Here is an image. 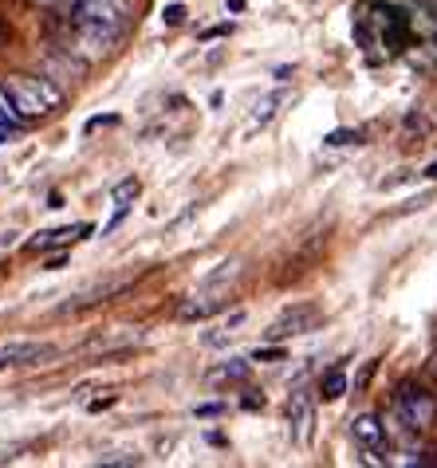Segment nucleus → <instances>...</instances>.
I'll return each instance as SVG.
<instances>
[{"mask_svg": "<svg viewBox=\"0 0 437 468\" xmlns=\"http://www.w3.org/2000/svg\"><path fill=\"white\" fill-rule=\"evenodd\" d=\"M0 95L12 102V111H16L20 119H40V114L56 111L63 102V90L40 80V75H8V80L0 83Z\"/></svg>", "mask_w": 437, "mask_h": 468, "instance_id": "1", "label": "nucleus"}, {"mask_svg": "<svg viewBox=\"0 0 437 468\" xmlns=\"http://www.w3.org/2000/svg\"><path fill=\"white\" fill-rule=\"evenodd\" d=\"M394 410H398V418H402L406 429H430L433 425V413H437V401L426 394V389L402 386L394 394Z\"/></svg>", "mask_w": 437, "mask_h": 468, "instance_id": "2", "label": "nucleus"}, {"mask_svg": "<svg viewBox=\"0 0 437 468\" xmlns=\"http://www.w3.org/2000/svg\"><path fill=\"white\" fill-rule=\"evenodd\" d=\"M319 319H324V311H319L315 303H295V307H288L284 315H280L272 327L264 331V339L268 343H280V339H292V335H307Z\"/></svg>", "mask_w": 437, "mask_h": 468, "instance_id": "3", "label": "nucleus"}, {"mask_svg": "<svg viewBox=\"0 0 437 468\" xmlns=\"http://www.w3.org/2000/svg\"><path fill=\"white\" fill-rule=\"evenodd\" d=\"M40 358H51L48 343H8V346H0V370L24 367V362H40Z\"/></svg>", "mask_w": 437, "mask_h": 468, "instance_id": "4", "label": "nucleus"}, {"mask_svg": "<svg viewBox=\"0 0 437 468\" xmlns=\"http://www.w3.org/2000/svg\"><path fill=\"white\" fill-rule=\"evenodd\" d=\"M406 40H410V16L402 8H382V44L390 51H402Z\"/></svg>", "mask_w": 437, "mask_h": 468, "instance_id": "5", "label": "nucleus"}, {"mask_svg": "<svg viewBox=\"0 0 437 468\" xmlns=\"http://www.w3.org/2000/svg\"><path fill=\"white\" fill-rule=\"evenodd\" d=\"M288 421L295 429V441H312V398L304 389H295L288 398Z\"/></svg>", "mask_w": 437, "mask_h": 468, "instance_id": "6", "label": "nucleus"}, {"mask_svg": "<svg viewBox=\"0 0 437 468\" xmlns=\"http://www.w3.org/2000/svg\"><path fill=\"white\" fill-rule=\"evenodd\" d=\"M95 225H68V229H48V232H36V237L28 240V252H44L51 249V244H68V240H80V237H91Z\"/></svg>", "mask_w": 437, "mask_h": 468, "instance_id": "7", "label": "nucleus"}, {"mask_svg": "<svg viewBox=\"0 0 437 468\" xmlns=\"http://www.w3.org/2000/svg\"><path fill=\"white\" fill-rule=\"evenodd\" d=\"M351 433L363 441V445H370V449H378V445H387V429L378 425V418L375 413H358V418L351 421Z\"/></svg>", "mask_w": 437, "mask_h": 468, "instance_id": "8", "label": "nucleus"}, {"mask_svg": "<svg viewBox=\"0 0 437 468\" xmlns=\"http://www.w3.org/2000/svg\"><path fill=\"white\" fill-rule=\"evenodd\" d=\"M319 394H324V401H339L346 394V374H343V367L324 374V382H319Z\"/></svg>", "mask_w": 437, "mask_h": 468, "instance_id": "9", "label": "nucleus"}, {"mask_svg": "<svg viewBox=\"0 0 437 468\" xmlns=\"http://www.w3.org/2000/svg\"><path fill=\"white\" fill-rule=\"evenodd\" d=\"M249 362H252V358H249ZM249 362H244V358H229L225 367H217V370L209 374V378H213V382H244V378H249Z\"/></svg>", "mask_w": 437, "mask_h": 468, "instance_id": "10", "label": "nucleus"}, {"mask_svg": "<svg viewBox=\"0 0 437 468\" xmlns=\"http://www.w3.org/2000/svg\"><path fill=\"white\" fill-rule=\"evenodd\" d=\"M138 189H143V186H138V177H123L119 186L111 189V201H114V205H131V201L138 197Z\"/></svg>", "mask_w": 437, "mask_h": 468, "instance_id": "11", "label": "nucleus"}, {"mask_svg": "<svg viewBox=\"0 0 437 468\" xmlns=\"http://www.w3.org/2000/svg\"><path fill=\"white\" fill-rule=\"evenodd\" d=\"M358 142H363V134L343 126V130H331V134L324 138V146H336V150H339V146H358Z\"/></svg>", "mask_w": 437, "mask_h": 468, "instance_id": "12", "label": "nucleus"}, {"mask_svg": "<svg viewBox=\"0 0 437 468\" xmlns=\"http://www.w3.org/2000/svg\"><path fill=\"white\" fill-rule=\"evenodd\" d=\"M217 311V299H201V303H186L182 307V323H194V319H205Z\"/></svg>", "mask_w": 437, "mask_h": 468, "instance_id": "13", "label": "nucleus"}, {"mask_svg": "<svg viewBox=\"0 0 437 468\" xmlns=\"http://www.w3.org/2000/svg\"><path fill=\"white\" fill-rule=\"evenodd\" d=\"M252 362H284V346H261V350H252Z\"/></svg>", "mask_w": 437, "mask_h": 468, "instance_id": "14", "label": "nucleus"}, {"mask_svg": "<svg viewBox=\"0 0 437 468\" xmlns=\"http://www.w3.org/2000/svg\"><path fill=\"white\" fill-rule=\"evenodd\" d=\"M99 464H102V468H134L138 457H131V452H114V457H102Z\"/></svg>", "mask_w": 437, "mask_h": 468, "instance_id": "15", "label": "nucleus"}, {"mask_svg": "<svg viewBox=\"0 0 437 468\" xmlns=\"http://www.w3.org/2000/svg\"><path fill=\"white\" fill-rule=\"evenodd\" d=\"M162 20H165V24H170V28H177V24H182V20H186V5H170V8H165V12H162Z\"/></svg>", "mask_w": 437, "mask_h": 468, "instance_id": "16", "label": "nucleus"}, {"mask_svg": "<svg viewBox=\"0 0 437 468\" xmlns=\"http://www.w3.org/2000/svg\"><path fill=\"white\" fill-rule=\"evenodd\" d=\"M32 5H40V8H51V12H56V16H63V12H68V8L75 5V0H32Z\"/></svg>", "mask_w": 437, "mask_h": 468, "instance_id": "17", "label": "nucleus"}, {"mask_svg": "<svg viewBox=\"0 0 437 468\" xmlns=\"http://www.w3.org/2000/svg\"><path fill=\"white\" fill-rule=\"evenodd\" d=\"M229 32H233V24H217V28H205L201 32V40L209 44V40H221V36H229Z\"/></svg>", "mask_w": 437, "mask_h": 468, "instance_id": "18", "label": "nucleus"}, {"mask_svg": "<svg viewBox=\"0 0 437 468\" xmlns=\"http://www.w3.org/2000/svg\"><path fill=\"white\" fill-rule=\"evenodd\" d=\"M240 406L249 410V413H252V410H264V394H244V401H240Z\"/></svg>", "mask_w": 437, "mask_h": 468, "instance_id": "19", "label": "nucleus"}, {"mask_svg": "<svg viewBox=\"0 0 437 468\" xmlns=\"http://www.w3.org/2000/svg\"><path fill=\"white\" fill-rule=\"evenodd\" d=\"M217 413H225L221 401H213V406H197V418H217Z\"/></svg>", "mask_w": 437, "mask_h": 468, "instance_id": "20", "label": "nucleus"}, {"mask_svg": "<svg viewBox=\"0 0 437 468\" xmlns=\"http://www.w3.org/2000/svg\"><path fill=\"white\" fill-rule=\"evenodd\" d=\"M114 401H119V398H114V394H107V398H95V401H91V406H87V410H91V413H99V410L114 406Z\"/></svg>", "mask_w": 437, "mask_h": 468, "instance_id": "21", "label": "nucleus"}, {"mask_svg": "<svg viewBox=\"0 0 437 468\" xmlns=\"http://www.w3.org/2000/svg\"><path fill=\"white\" fill-rule=\"evenodd\" d=\"M370 374H375V362H367V367H363V374H358V382H355V386H358V389H363V386L370 382Z\"/></svg>", "mask_w": 437, "mask_h": 468, "instance_id": "22", "label": "nucleus"}, {"mask_svg": "<svg viewBox=\"0 0 437 468\" xmlns=\"http://www.w3.org/2000/svg\"><path fill=\"white\" fill-rule=\"evenodd\" d=\"M240 323H244V311H233V315H229V323H225V331H229V327H240Z\"/></svg>", "mask_w": 437, "mask_h": 468, "instance_id": "23", "label": "nucleus"}, {"mask_svg": "<svg viewBox=\"0 0 437 468\" xmlns=\"http://www.w3.org/2000/svg\"><path fill=\"white\" fill-rule=\"evenodd\" d=\"M426 177H430V181H437V162H430V165H426Z\"/></svg>", "mask_w": 437, "mask_h": 468, "instance_id": "24", "label": "nucleus"}, {"mask_svg": "<svg viewBox=\"0 0 437 468\" xmlns=\"http://www.w3.org/2000/svg\"><path fill=\"white\" fill-rule=\"evenodd\" d=\"M5 40H8V24L0 20V44H5Z\"/></svg>", "mask_w": 437, "mask_h": 468, "instance_id": "25", "label": "nucleus"}, {"mask_svg": "<svg viewBox=\"0 0 437 468\" xmlns=\"http://www.w3.org/2000/svg\"><path fill=\"white\" fill-rule=\"evenodd\" d=\"M229 8H233V12H244V0H229Z\"/></svg>", "mask_w": 437, "mask_h": 468, "instance_id": "26", "label": "nucleus"}]
</instances>
